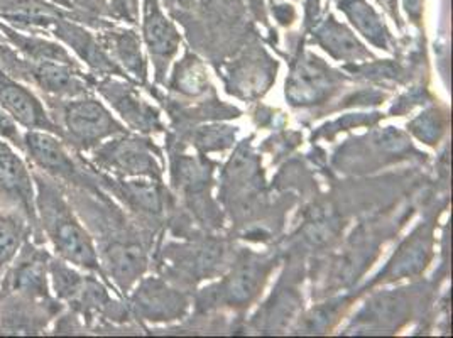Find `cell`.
<instances>
[{"mask_svg": "<svg viewBox=\"0 0 453 338\" xmlns=\"http://www.w3.org/2000/svg\"><path fill=\"white\" fill-rule=\"evenodd\" d=\"M39 237L53 256L81 271H98L100 261L92 235L76 217L63 185L35 171Z\"/></svg>", "mask_w": 453, "mask_h": 338, "instance_id": "1", "label": "cell"}, {"mask_svg": "<svg viewBox=\"0 0 453 338\" xmlns=\"http://www.w3.org/2000/svg\"><path fill=\"white\" fill-rule=\"evenodd\" d=\"M44 100L59 137L66 144L83 150L96 148L120 132V126L111 111L90 95Z\"/></svg>", "mask_w": 453, "mask_h": 338, "instance_id": "2", "label": "cell"}, {"mask_svg": "<svg viewBox=\"0 0 453 338\" xmlns=\"http://www.w3.org/2000/svg\"><path fill=\"white\" fill-rule=\"evenodd\" d=\"M0 204L20 213L33 227L35 239L41 241L35 169L31 168L22 150L4 139H0Z\"/></svg>", "mask_w": 453, "mask_h": 338, "instance_id": "3", "label": "cell"}, {"mask_svg": "<svg viewBox=\"0 0 453 338\" xmlns=\"http://www.w3.org/2000/svg\"><path fill=\"white\" fill-rule=\"evenodd\" d=\"M22 154L31 168L58 181L59 185H78L81 173L68 144L51 132L24 131Z\"/></svg>", "mask_w": 453, "mask_h": 338, "instance_id": "4", "label": "cell"}, {"mask_svg": "<svg viewBox=\"0 0 453 338\" xmlns=\"http://www.w3.org/2000/svg\"><path fill=\"white\" fill-rule=\"evenodd\" d=\"M0 107L9 113L22 131H42L57 134L46 100L36 88L9 75L0 68Z\"/></svg>", "mask_w": 453, "mask_h": 338, "instance_id": "5", "label": "cell"}, {"mask_svg": "<svg viewBox=\"0 0 453 338\" xmlns=\"http://www.w3.org/2000/svg\"><path fill=\"white\" fill-rule=\"evenodd\" d=\"M20 81L36 88L44 98H73L88 95L90 81L78 68L76 61H42L31 63L26 59Z\"/></svg>", "mask_w": 453, "mask_h": 338, "instance_id": "6", "label": "cell"}, {"mask_svg": "<svg viewBox=\"0 0 453 338\" xmlns=\"http://www.w3.org/2000/svg\"><path fill=\"white\" fill-rule=\"evenodd\" d=\"M48 33L59 41L72 55L80 58L90 68L105 72L113 70L112 61L105 55L100 42L85 27L78 26L73 20L57 18L50 24Z\"/></svg>", "mask_w": 453, "mask_h": 338, "instance_id": "7", "label": "cell"}, {"mask_svg": "<svg viewBox=\"0 0 453 338\" xmlns=\"http://www.w3.org/2000/svg\"><path fill=\"white\" fill-rule=\"evenodd\" d=\"M104 265L120 288H129L146 269V257L139 245H109L104 254Z\"/></svg>", "mask_w": 453, "mask_h": 338, "instance_id": "8", "label": "cell"}, {"mask_svg": "<svg viewBox=\"0 0 453 338\" xmlns=\"http://www.w3.org/2000/svg\"><path fill=\"white\" fill-rule=\"evenodd\" d=\"M29 237H35L29 222L18 211L0 204V276Z\"/></svg>", "mask_w": 453, "mask_h": 338, "instance_id": "9", "label": "cell"}, {"mask_svg": "<svg viewBox=\"0 0 453 338\" xmlns=\"http://www.w3.org/2000/svg\"><path fill=\"white\" fill-rule=\"evenodd\" d=\"M328 88V78L315 65H300L291 76L288 95L296 104H311Z\"/></svg>", "mask_w": 453, "mask_h": 338, "instance_id": "10", "label": "cell"}, {"mask_svg": "<svg viewBox=\"0 0 453 338\" xmlns=\"http://www.w3.org/2000/svg\"><path fill=\"white\" fill-rule=\"evenodd\" d=\"M146 39L151 48V53L159 57H171L178 46V36L174 29L159 12L152 14L151 9L148 11L146 19Z\"/></svg>", "mask_w": 453, "mask_h": 338, "instance_id": "11", "label": "cell"}, {"mask_svg": "<svg viewBox=\"0 0 453 338\" xmlns=\"http://www.w3.org/2000/svg\"><path fill=\"white\" fill-rule=\"evenodd\" d=\"M113 53L119 58L120 63H124V66L127 70H131L134 73H139V70L142 68V58L141 51L137 46V39L134 38L133 33H120V35H113L111 38Z\"/></svg>", "mask_w": 453, "mask_h": 338, "instance_id": "12", "label": "cell"}, {"mask_svg": "<svg viewBox=\"0 0 453 338\" xmlns=\"http://www.w3.org/2000/svg\"><path fill=\"white\" fill-rule=\"evenodd\" d=\"M257 281H259V274H257L256 267H252V265L241 267L228 282V288H226L228 298L235 303L249 300L256 293Z\"/></svg>", "mask_w": 453, "mask_h": 338, "instance_id": "13", "label": "cell"}, {"mask_svg": "<svg viewBox=\"0 0 453 338\" xmlns=\"http://www.w3.org/2000/svg\"><path fill=\"white\" fill-rule=\"evenodd\" d=\"M0 139L11 142L18 150H22L24 131L14 122V119L0 107Z\"/></svg>", "mask_w": 453, "mask_h": 338, "instance_id": "14", "label": "cell"}, {"mask_svg": "<svg viewBox=\"0 0 453 338\" xmlns=\"http://www.w3.org/2000/svg\"><path fill=\"white\" fill-rule=\"evenodd\" d=\"M113 9L122 16H133L134 0H112Z\"/></svg>", "mask_w": 453, "mask_h": 338, "instance_id": "15", "label": "cell"}, {"mask_svg": "<svg viewBox=\"0 0 453 338\" xmlns=\"http://www.w3.org/2000/svg\"><path fill=\"white\" fill-rule=\"evenodd\" d=\"M55 2H58V4H65V5L70 4V0H55Z\"/></svg>", "mask_w": 453, "mask_h": 338, "instance_id": "16", "label": "cell"}]
</instances>
